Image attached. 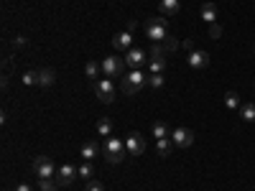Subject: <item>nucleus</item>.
Here are the masks:
<instances>
[{
    "instance_id": "nucleus-13",
    "label": "nucleus",
    "mask_w": 255,
    "mask_h": 191,
    "mask_svg": "<svg viewBox=\"0 0 255 191\" xmlns=\"http://www.w3.org/2000/svg\"><path fill=\"white\" fill-rule=\"evenodd\" d=\"M97 153H100V145H97V140H87L82 145V151H79V156H82V161H95L97 158Z\"/></svg>"
},
{
    "instance_id": "nucleus-25",
    "label": "nucleus",
    "mask_w": 255,
    "mask_h": 191,
    "mask_svg": "<svg viewBox=\"0 0 255 191\" xmlns=\"http://www.w3.org/2000/svg\"><path fill=\"white\" fill-rule=\"evenodd\" d=\"M56 186H59L56 179H41V181H38V189H41V191H56Z\"/></svg>"
},
{
    "instance_id": "nucleus-14",
    "label": "nucleus",
    "mask_w": 255,
    "mask_h": 191,
    "mask_svg": "<svg viewBox=\"0 0 255 191\" xmlns=\"http://www.w3.org/2000/svg\"><path fill=\"white\" fill-rule=\"evenodd\" d=\"M179 8H181L179 0H161V3H158V13H161L163 18L176 15V13H179Z\"/></svg>"
},
{
    "instance_id": "nucleus-24",
    "label": "nucleus",
    "mask_w": 255,
    "mask_h": 191,
    "mask_svg": "<svg viewBox=\"0 0 255 191\" xmlns=\"http://www.w3.org/2000/svg\"><path fill=\"white\" fill-rule=\"evenodd\" d=\"M163 84H166L163 74H148V87H151V90H161Z\"/></svg>"
},
{
    "instance_id": "nucleus-1",
    "label": "nucleus",
    "mask_w": 255,
    "mask_h": 191,
    "mask_svg": "<svg viewBox=\"0 0 255 191\" xmlns=\"http://www.w3.org/2000/svg\"><path fill=\"white\" fill-rule=\"evenodd\" d=\"M148 87V74H143L140 69H130L128 74L120 77V92L128 97H135Z\"/></svg>"
},
{
    "instance_id": "nucleus-20",
    "label": "nucleus",
    "mask_w": 255,
    "mask_h": 191,
    "mask_svg": "<svg viewBox=\"0 0 255 191\" xmlns=\"http://www.w3.org/2000/svg\"><path fill=\"white\" fill-rule=\"evenodd\" d=\"M77 171H79V179H84V181H92L95 179V166L90 161H84L82 166H77Z\"/></svg>"
},
{
    "instance_id": "nucleus-15",
    "label": "nucleus",
    "mask_w": 255,
    "mask_h": 191,
    "mask_svg": "<svg viewBox=\"0 0 255 191\" xmlns=\"http://www.w3.org/2000/svg\"><path fill=\"white\" fill-rule=\"evenodd\" d=\"M199 15H202V20H207V23H217L220 10H217V5H215V3H204V5H202V10H199Z\"/></svg>"
},
{
    "instance_id": "nucleus-26",
    "label": "nucleus",
    "mask_w": 255,
    "mask_h": 191,
    "mask_svg": "<svg viewBox=\"0 0 255 191\" xmlns=\"http://www.w3.org/2000/svg\"><path fill=\"white\" fill-rule=\"evenodd\" d=\"M207 36H209V38H215V41H217V38H222V26H220V23H209Z\"/></svg>"
},
{
    "instance_id": "nucleus-3",
    "label": "nucleus",
    "mask_w": 255,
    "mask_h": 191,
    "mask_svg": "<svg viewBox=\"0 0 255 191\" xmlns=\"http://www.w3.org/2000/svg\"><path fill=\"white\" fill-rule=\"evenodd\" d=\"M102 153H105V161H108L110 166H118V163H123V161H125V156H128L125 140H120V138H113V135H110L108 140H105Z\"/></svg>"
},
{
    "instance_id": "nucleus-5",
    "label": "nucleus",
    "mask_w": 255,
    "mask_h": 191,
    "mask_svg": "<svg viewBox=\"0 0 255 191\" xmlns=\"http://www.w3.org/2000/svg\"><path fill=\"white\" fill-rule=\"evenodd\" d=\"M33 171H36V179H56V171L59 168L54 166V161L49 156H36L33 158Z\"/></svg>"
},
{
    "instance_id": "nucleus-21",
    "label": "nucleus",
    "mask_w": 255,
    "mask_h": 191,
    "mask_svg": "<svg viewBox=\"0 0 255 191\" xmlns=\"http://www.w3.org/2000/svg\"><path fill=\"white\" fill-rule=\"evenodd\" d=\"M151 130H153V138L156 140H161V138H171V130H168V125L166 122H153V127H151Z\"/></svg>"
},
{
    "instance_id": "nucleus-7",
    "label": "nucleus",
    "mask_w": 255,
    "mask_h": 191,
    "mask_svg": "<svg viewBox=\"0 0 255 191\" xmlns=\"http://www.w3.org/2000/svg\"><path fill=\"white\" fill-rule=\"evenodd\" d=\"M125 148H128V156H143V151H145V140H143V135L140 133H128L125 135Z\"/></svg>"
},
{
    "instance_id": "nucleus-27",
    "label": "nucleus",
    "mask_w": 255,
    "mask_h": 191,
    "mask_svg": "<svg viewBox=\"0 0 255 191\" xmlns=\"http://www.w3.org/2000/svg\"><path fill=\"white\" fill-rule=\"evenodd\" d=\"M163 46H166V51H176V49H179V41H176L174 36H168V38L163 41Z\"/></svg>"
},
{
    "instance_id": "nucleus-31",
    "label": "nucleus",
    "mask_w": 255,
    "mask_h": 191,
    "mask_svg": "<svg viewBox=\"0 0 255 191\" xmlns=\"http://www.w3.org/2000/svg\"><path fill=\"white\" fill-rule=\"evenodd\" d=\"M13 44H15V46H26V38H23V36H18V38L13 41Z\"/></svg>"
},
{
    "instance_id": "nucleus-30",
    "label": "nucleus",
    "mask_w": 255,
    "mask_h": 191,
    "mask_svg": "<svg viewBox=\"0 0 255 191\" xmlns=\"http://www.w3.org/2000/svg\"><path fill=\"white\" fill-rule=\"evenodd\" d=\"M13 191H33V189H31V186H28V184H18V186H15V189H13Z\"/></svg>"
},
{
    "instance_id": "nucleus-12",
    "label": "nucleus",
    "mask_w": 255,
    "mask_h": 191,
    "mask_svg": "<svg viewBox=\"0 0 255 191\" xmlns=\"http://www.w3.org/2000/svg\"><path fill=\"white\" fill-rule=\"evenodd\" d=\"M113 49L115 51H130L133 49V33L130 31H123L113 38Z\"/></svg>"
},
{
    "instance_id": "nucleus-2",
    "label": "nucleus",
    "mask_w": 255,
    "mask_h": 191,
    "mask_svg": "<svg viewBox=\"0 0 255 191\" xmlns=\"http://www.w3.org/2000/svg\"><path fill=\"white\" fill-rule=\"evenodd\" d=\"M145 36L153 41V44H161V41H166L168 36V20L163 15H151L145 20Z\"/></svg>"
},
{
    "instance_id": "nucleus-29",
    "label": "nucleus",
    "mask_w": 255,
    "mask_h": 191,
    "mask_svg": "<svg viewBox=\"0 0 255 191\" xmlns=\"http://www.w3.org/2000/svg\"><path fill=\"white\" fill-rule=\"evenodd\" d=\"M84 191H105V186H102L100 181L92 179V181H87V189H84Z\"/></svg>"
},
{
    "instance_id": "nucleus-10",
    "label": "nucleus",
    "mask_w": 255,
    "mask_h": 191,
    "mask_svg": "<svg viewBox=\"0 0 255 191\" xmlns=\"http://www.w3.org/2000/svg\"><path fill=\"white\" fill-rule=\"evenodd\" d=\"M171 140H174L176 148H189L194 143V133H191L189 127H176V130H171Z\"/></svg>"
},
{
    "instance_id": "nucleus-11",
    "label": "nucleus",
    "mask_w": 255,
    "mask_h": 191,
    "mask_svg": "<svg viewBox=\"0 0 255 191\" xmlns=\"http://www.w3.org/2000/svg\"><path fill=\"white\" fill-rule=\"evenodd\" d=\"M186 61H189V67H191V69H204L207 64H209V54L202 51V49H199V51L194 49V51H189Z\"/></svg>"
},
{
    "instance_id": "nucleus-17",
    "label": "nucleus",
    "mask_w": 255,
    "mask_h": 191,
    "mask_svg": "<svg viewBox=\"0 0 255 191\" xmlns=\"http://www.w3.org/2000/svg\"><path fill=\"white\" fill-rule=\"evenodd\" d=\"M56 82V72L54 69H38V84L41 87H51Z\"/></svg>"
},
{
    "instance_id": "nucleus-23",
    "label": "nucleus",
    "mask_w": 255,
    "mask_h": 191,
    "mask_svg": "<svg viewBox=\"0 0 255 191\" xmlns=\"http://www.w3.org/2000/svg\"><path fill=\"white\" fill-rule=\"evenodd\" d=\"M225 104L230 110H240V97H238V92H227L225 95Z\"/></svg>"
},
{
    "instance_id": "nucleus-8",
    "label": "nucleus",
    "mask_w": 255,
    "mask_h": 191,
    "mask_svg": "<svg viewBox=\"0 0 255 191\" xmlns=\"http://www.w3.org/2000/svg\"><path fill=\"white\" fill-rule=\"evenodd\" d=\"M74 179H79L77 166H72V163L59 166V171H56V184L59 186H69V184H74Z\"/></svg>"
},
{
    "instance_id": "nucleus-18",
    "label": "nucleus",
    "mask_w": 255,
    "mask_h": 191,
    "mask_svg": "<svg viewBox=\"0 0 255 191\" xmlns=\"http://www.w3.org/2000/svg\"><path fill=\"white\" fill-rule=\"evenodd\" d=\"M100 72H102V64H97V61H87V64H84V77H87V79L97 82Z\"/></svg>"
},
{
    "instance_id": "nucleus-6",
    "label": "nucleus",
    "mask_w": 255,
    "mask_h": 191,
    "mask_svg": "<svg viewBox=\"0 0 255 191\" xmlns=\"http://www.w3.org/2000/svg\"><path fill=\"white\" fill-rule=\"evenodd\" d=\"M100 64H102V74L108 77V79L123 77V69L128 67V64H125V59H120V56H105Z\"/></svg>"
},
{
    "instance_id": "nucleus-22",
    "label": "nucleus",
    "mask_w": 255,
    "mask_h": 191,
    "mask_svg": "<svg viewBox=\"0 0 255 191\" xmlns=\"http://www.w3.org/2000/svg\"><path fill=\"white\" fill-rule=\"evenodd\" d=\"M97 135H100V138H110V135H113V122H110L108 117L97 120Z\"/></svg>"
},
{
    "instance_id": "nucleus-28",
    "label": "nucleus",
    "mask_w": 255,
    "mask_h": 191,
    "mask_svg": "<svg viewBox=\"0 0 255 191\" xmlns=\"http://www.w3.org/2000/svg\"><path fill=\"white\" fill-rule=\"evenodd\" d=\"M23 84H38V72H26L23 74Z\"/></svg>"
},
{
    "instance_id": "nucleus-9",
    "label": "nucleus",
    "mask_w": 255,
    "mask_h": 191,
    "mask_svg": "<svg viewBox=\"0 0 255 191\" xmlns=\"http://www.w3.org/2000/svg\"><path fill=\"white\" fill-rule=\"evenodd\" d=\"M125 64H128V67H130V69H140L143 67V64H148V54L143 51V49H130V51H125Z\"/></svg>"
},
{
    "instance_id": "nucleus-16",
    "label": "nucleus",
    "mask_w": 255,
    "mask_h": 191,
    "mask_svg": "<svg viewBox=\"0 0 255 191\" xmlns=\"http://www.w3.org/2000/svg\"><path fill=\"white\" fill-rule=\"evenodd\" d=\"M171 151H174V140H171V138L156 140V153H158L161 158H168V156H171Z\"/></svg>"
},
{
    "instance_id": "nucleus-4",
    "label": "nucleus",
    "mask_w": 255,
    "mask_h": 191,
    "mask_svg": "<svg viewBox=\"0 0 255 191\" xmlns=\"http://www.w3.org/2000/svg\"><path fill=\"white\" fill-rule=\"evenodd\" d=\"M92 90H95V95H97V99L102 102V104H110L115 97H118V87H115V82L113 79H97L95 84H92Z\"/></svg>"
},
{
    "instance_id": "nucleus-19",
    "label": "nucleus",
    "mask_w": 255,
    "mask_h": 191,
    "mask_svg": "<svg viewBox=\"0 0 255 191\" xmlns=\"http://www.w3.org/2000/svg\"><path fill=\"white\" fill-rule=\"evenodd\" d=\"M240 117H243L245 122H255V102L240 104Z\"/></svg>"
}]
</instances>
